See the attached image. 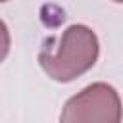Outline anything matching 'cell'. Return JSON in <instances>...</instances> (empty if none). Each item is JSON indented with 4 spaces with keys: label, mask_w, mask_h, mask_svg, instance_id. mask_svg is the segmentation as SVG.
Segmentation results:
<instances>
[{
    "label": "cell",
    "mask_w": 123,
    "mask_h": 123,
    "mask_svg": "<svg viewBox=\"0 0 123 123\" xmlns=\"http://www.w3.org/2000/svg\"><path fill=\"white\" fill-rule=\"evenodd\" d=\"M100 54L96 33L81 23L69 25L58 38H48L38 54L42 71L58 83H71L94 67Z\"/></svg>",
    "instance_id": "6da1fadb"
},
{
    "label": "cell",
    "mask_w": 123,
    "mask_h": 123,
    "mask_svg": "<svg viewBox=\"0 0 123 123\" xmlns=\"http://www.w3.org/2000/svg\"><path fill=\"white\" fill-rule=\"evenodd\" d=\"M60 119L63 123H119V94L108 83H92L65 102Z\"/></svg>",
    "instance_id": "7a4b0ae2"
},
{
    "label": "cell",
    "mask_w": 123,
    "mask_h": 123,
    "mask_svg": "<svg viewBox=\"0 0 123 123\" xmlns=\"http://www.w3.org/2000/svg\"><path fill=\"white\" fill-rule=\"evenodd\" d=\"M10 31H8V25L0 19V63L6 60L8 52H10Z\"/></svg>",
    "instance_id": "3957f363"
},
{
    "label": "cell",
    "mask_w": 123,
    "mask_h": 123,
    "mask_svg": "<svg viewBox=\"0 0 123 123\" xmlns=\"http://www.w3.org/2000/svg\"><path fill=\"white\" fill-rule=\"evenodd\" d=\"M113 2H117V4H121V2H123V0H113Z\"/></svg>",
    "instance_id": "277c9868"
},
{
    "label": "cell",
    "mask_w": 123,
    "mask_h": 123,
    "mask_svg": "<svg viewBox=\"0 0 123 123\" xmlns=\"http://www.w3.org/2000/svg\"><path fill=\"white\" fill-rule=\"evenodd\" d=\"M0 2H8V0H0Z\"/></svg>",
    "instance_id": "5b68a950"
}]
</instances>
